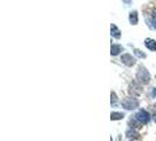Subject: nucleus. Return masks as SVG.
<instances>
[{"label":"nucleus","mask_w":156,"mask_h":141,"mask_svg":"<svg viewBox=\"0 0 156 141\" xmlns=\"http://www.w3.org/2000/svg\"><path fill=\"white\" fill-rule=\"evenodd\" d=\"M151 108H153V110L156 113V105H153V106H151Z\"/></svg>","instance_id":"nucleus-15"},{"label":"nucleus","mask_w":156,"mask_h":141,"mask_svg":"<svg viewBox=\"0 0 156 141\" xmlns=\"http://www.w3.org/2000/svg\"><path fill=\"white\" fill-rule=\"evenodd\" d=\"M134 53H135V55H137L139 58H143V59L146 58V54H144V53H143L142 51H140V49H137V48H136V49L134 51Z\"/></svg>","instance_id":"nucleus-12"},{"label":"nucleus","mask_w":156,"mask_h":141,"mask_svg":"<svg viewBox=\"0 0 156 141\" xmlns=\"http://www.w3.org/2000/svg\"><path fill=\"white\" fill-rule=\"evenodd\" d=\"M144 44H146V47L150 49V51H156V41L154 39H146L144 41Z\"/></svg>","instance_id":"nucleus-6"},{"label":"nucleus","mask_w":156,"mask_h":141,"mask_svg":"<svg viewBox=\"0 0 156 141\" xmlns=\"http://www.w3.org/2000/svg\"><path fill=\"white\" fill-rule=\"evenodd\" d=\"M121 61L125 63L126 66H128V67H132V66H134V65L136 63L135 58L132 56V54H129V53L122 54V56H121Z\"/></svg>","instance_id":"nucleus-4"},{"label":"nucleus","mask_w":156,"mask_h":141,"mask_svg":"<svg viewBox=\"0 0 156 141\" xmlns=\"http://www.w3.org/2000/svg\"><path fill=\"white\" fill-rule=\"evenodd\" d=\"M123 1H125V2H127V4H129V2H130V0H123Z\"/></svg>","instance_id":"nucleus-16"},{"label":"nucleus","mask_w":156,"mask_h":141,"mask_svg":"<svg viewBox=\"0 0 156 141\" xmlns=\"http://www.w3.org/2000/svg\"><path fill=\"white\" fill-rule=\"evenodd\" d=\"M110 117H112L110 119L113 121V120H120V119H122V118L125 117V114L123 113H119V112H113Z\"/></svg>","instance_id":"nucleus-11"},{"label":"nucleus","mask_w":156,"mask_h":141,"mask_svg":"<svg viewBox=\"0 0 156 141\" xmlns=\"http://www.w3.org/2000/svg\"><path fill=\"white\" fill-rule=\"evenodd\" d=\"M130 94H134V95H140L142 93V87L137 84V82H133L130 85Z\"/></svg>","instance_id":"nucleus-5"},{"label":"nucleus","mask_w":156,"mask_h":141,"mask_svg":"<svg viewBox=\"0 0 156 141\" xmlns=\"http://www.w3.org/2000/svg\"><path fill=\"white\" fill-rule=\"evenodd\" d=\"M116 101H117V98H116V94L114 93V92H112V105H116Z\"/></svg>","instance_id":"nucleus-13"},{"label":"nucleus","mask_w":156,"mask_h":141,"mask_svg":"<svg viewBox=\"0 0 156 141\" xmlns=\"http://www.w3.org/2000/svg\"><path fill=\"white\" fill-rule=\"evenodd\" d=\"M135 119L140 122L141 125L142 124H147V122H149L150 121V114H149L147 110H141L136 115H135Z\"/></svg>","instance_id":"nucleus-3"},{"label":"nucleus","mask_w":156,"mask_h":141,"mask_svg":"<svg viewBox=\"0 0 156 141\" xmlns=\"http://www.w3.org/2000/svg\"><path fill=\"white\" fill-rule=\"evenodd\" d=\"M110 28H112V37H114L115 39H120V37H121V34H120V30L117 28L115 25H113V24H112Z\"/></svg>","instance_id":"nucleus-9"},{"label":"nucleus","mask_w":156,"mask_h":141,"mask_svg":"<svg viewBox=\"0 0 156 141\" xmlns=\"http://www.w3.org/2000/svg\"><path fill=\"white\" fill-rule=\"evenodd\" d=\"M120 52H122V47H121V45H117V44L112 45V55H117Z\"/></svg>","instance_id":"nucleus-10"},{"label":"nucleus","mask_w":156,"mask_h":141,"mask_svg":"<svg viewBox=\"0 0 156 141\" xmlns=\"http://www.w3.org/2000/svg\"><path fill=\"white\" fill-rule=\"evenodd\" d=\"M136 79H137V81L140 84H143V85L148 84L149 81H150V74H149V72L147 70L146 67H143V66L139 67L137 73H136Z\"/></svg>","instance_id":"nucleus-1"},{"label":"nucleus","mask_w":156,"mask_h":141,"mask_svg":"<svg viewBox=\"0 0 156 141\" xmlns=\"http://www.w3.org/2000/svg\"><path fill=\"white\" fill-rule=\"evenodd\" d=\"M153 24H154V27L156 28V12H154V14H153Z\"/></svg>","instance_id":"nucleus-14"},{"label":"nucleus","mask_w":156,"mask_h":141,"mask_svg":"<svg viewBox=\"0 0 156 141\" xmlns=\"http://www.w3.org/2000/svg\"><path fill=\"white\" fill-rule=\"evenodd\" d=\"M121 105L125 110H132L139 107V100H136L135 98H125L121 102Z\"/></svg>","instance_id":"nucleus-2"},{"label":"nucleus","mask_w":156,"mask_h":141,"mask_svg":"<svg viewBox=\"0 0 156 141\" xmlns=\"http://www.w3.org/2000/svg\"><path fill=\"white\" fill-rule=\"evenodd\" d=\"M129 21L132 25H137L139 23V16H137V12L136 11H133L129 13Z\"/></svg>","instance_id":"nucleus-7"},{"label":"nucleus","mask_w":156,"mask_h":141,"mask_svg":"<svg viewBox=\"0 0 156 141\" xmlns=\"http://www.w3.org/2000/svg\"><path fill=\"white\" fill-rule=\"evenodd\" d=\"M126 135L129 138V139H137L139 136H140V134L137 133L134 128H130V129H128L127 132H126Z\"/></svg>","instance_id":"nucleus-8"}]
</instances>
